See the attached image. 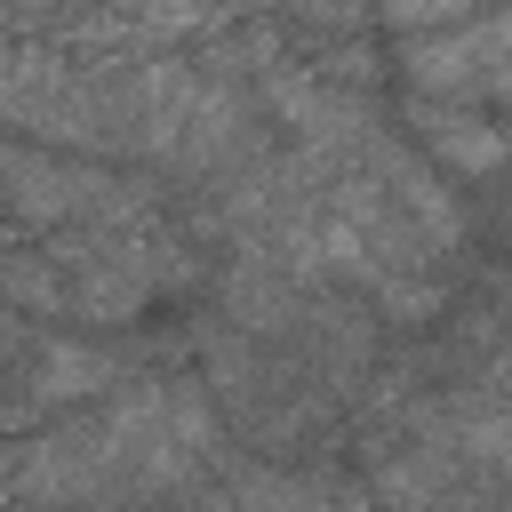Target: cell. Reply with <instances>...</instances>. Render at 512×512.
<instances>
[{"label": "cell", "instance_id": "obj_1", "mask_svg": "<svg viewBox=\"0 0 512 512\" xmlns=\"http://www.w3.org/2000/svg\"><path fill=\"white\" fill-rule=\"evenodd\" d=\"M408 80L432 88V96H472L488 88L496 96V64H504V16H456L440 24V40H408L400 48Z\"/></svg>", "mask_w": 512, "mask_h": 512}, {"label": "cell", "instance_id": "obj_2", "mask_svg": "<svg viewBox=\"0 0 512 512\" xmlns=\"http://www.w3.org/2000/svg\"><path fill=\"white\" fill-rule=\"evenodd\" d=\"M416 120H424V144H432L456 176H488V168L504 160V128H496V120H472V112H448V104H424Z\"/></svg>", "mask_w": 512, "mask_h": 512}]
</instances>
